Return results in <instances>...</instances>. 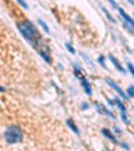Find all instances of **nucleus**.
<instances>
[{"label": "nucleus", "instance_id": "1", "mask_svg": "<svg viewBox=\"0 0 134 151\" xmlns=\"http://www.w3.org/2000/svg\"><path fill=\"white\" fill-rule=\"evenodd\" d=\"M18 28H19L20 33L23 35L34 47H36V39L39 38V32L36 31L35 26H34L31 21H21L18 24Z\"/></svg>", "mask_w": 134, "mask_h": 151}, {"label": "nucleus", "instance_id": "2", "mask_svg": "<svg viewBox=\"0 0 134 151\" xmlns=\"http://www.w3.org/2000/svg\"><path fill=\"white\" fill-rule=\"evenodd\" d=\"M4 138H5V141L8 143H18V142H20L21 139H23V132H21V130L19 129V127L11 126V127L7 129V131L4 134Z\"/></svg>", "mask_w": 134, "mask_h": 151}, {"label": "nucleus", "instance_id": "3", "mask_svg": "<svg viewBox=\"0 0 134 151\" xmlns=\"http://www.w3.org/2000/svg\"><path fill=\"white\" fill-rule=\"evenodd\" d=\"M106 83H107L110 87H113V88H114V90H115V91H117L118 94H119L122 98H124V99H129L127 94H126V92H124V90H121V87H119V86H118L115 82H113L111 79H109V78H107V79H106Z\"/></svg>", "mask_w": 134, "mask_h": 151}, {"label": "nucleus", "instance_id": "4", "mask_svg": "<svg viewBox=\"0 0 134 151\" xmlns=\"http://www.w3.org/2000/svg\"><path fill=\"white\" fill-rule=\"evenodd\" d=\"M39 54L47 63H51V56H50V51L47 48V45H42L40 50H39Z\"/></svg>", "mask_w": 134, "mask_h": 151}, {"label": "nucleus", "instance_id": "5", "mask_svg": "<svg viewBox=\"0 0 134 151\" xmlns=\"http://www.w3.org/2000/svg\"><path fill=\"white\" fill-rule=\"evenodd\" d=\"M118 11H119V15H121V18L124 19V21H125V23H127V24H129V26H130V27L134 30V20H133V19H131V18H130V16H129V15H127V14H126V12H125V11L122 9V8H119Z\"/></svg>", "mask_w": 134, "mask_h": 151}, {"label": "nucleus", "instance_id": "6", "mask_svg": "<svg viewBox=\"0 0 134 151\" xmlns=\"http://www.w3.org/2000/svg\"><path fill=\"white\" fill-rule=\"evenodd\" d=\"M109 57H110L111 63H113V64L115 66V68L118 69V71H119V72H124V74H125V69H124V67L121 66V63L118 62V59H117V57H115V56H113V55H110Z\"/></svg>", "mask_w": 134, "mask_h": 151}, {"label": "nucleus", "instance_id": "7", "mask_svg": "<svg viewBox=\"0 0 134 151\" xmlns=\"http://www.w3.org/2000/svg\"><path fill=\"white\" fill-rule=\"evenodd\" d=\"M81 83H82V86H83V88H85V91H86V94L87 95H91V88H90V84H88V82L85 79V78H82L81 79Z\"/></svg>", "mask_w": 134, "mask_h": 151}, {"label": "nucleus", "instance_id": "8", "mask_svg": "<svg viewBox=\"0 0 134 151\" xmlns=\"http://www.w3.org/2000/svg\"><path fill=\"white\" fill-rule=\"evenodd\" d=\"M102 134H103L106 138H109L110 141H113V142H117V141H115V138H114V135L111 134V132H110L107 129H103V130H102Z\"/></svg>", "mask_w": 134, "mask_h": 151}, {"label": "nucleus", "instance_id": "9", "mask_svg": "<svg viewBox=\"0 0 134 151\" xmlns=\"http://www.w3.org/2000/svg\"><path fill=\"white\" fill-rule=\"evenodd\" d=\"M67 124H69V127H70V129L75 132V134H79V130H78V127L75 126V123L71 120V119H69V120H67Z\"/></svg>", "mask_w": 134, "mask_h": 151}, {"label": "nucleus", "instance_id": "10", "mask_svg": "<svg viewBox=\"0 0 134 151\" xmlns=\"http://www.w3.org/2000/svg\"><path fill=\"white\" fill-rule=\"evenodd\" d=\"M114 102H115V104H117V106L119 107V110H121L122 112H126V107L124 106V104H122V102H121L119 99H115Z\"/></svg>", "mask_w": 134, "mask_h": 151}, {"label": "nucleus", "instance_id": "11", "mask_svg": "<svg viewBox=\"0 0 134 151\" xmlns=\"http://www.w3.org/2000/svg\"><path fill=\"white\" fill-rule=\"evenodd\" d=\"M126 94H127L129 98H134V86H130V87L127 88V92H126Z\"/></svg>", "mask_w": 134, "mask_h": 151}, {"label": "nucleus", "instance_id": "12", "mask_svg": "<svg viewBox=\"0 0 134 151\" xmlns=\"http://www.w3.org/2000/svg\"><path fill=\"white\" fill-rule=\"evenodd\" d=\"M39 24H40V26H42V28H43V30H44V31H46V32H47V33H48V32H50V30H48V27H47V26H46V23H44V21H43V20H42V19H39Z\"/></svg>", "mask_w": 134, "mask_h": 151}, {"label": "nucleus", "instance_id": "13", "mask_svg": "<svg viewBox=\"0 0 134 151\" xmlns=\"http://www.w3.org/2000/svg\"><path fill=\"white\" fill-rule=\"evenodd\" d=\"M102 11H103V12H105V15H106V16L109 18V20H111V21H113V23L115 21V20L113 19V16H111V15H110V12H109V11H107L106 8H103V7H102Z\"/></svg>", "mask_w": 134, "mask_h": 151}, {"label": "nucleus", "instance_id": "14", "mask_svg": "<svg viewBox=\"0 0 134 151\" xmlns=\"http://www.w3.org/2000/svg\"><path fill=\"white\" fill-rule=\"evenodd\" d=\"M66 48H67V50H69V51H70L71 54H74V52H75V50H74V47H72V45H71L70 43H66Z\"/></svg>", "mask_w": 134, "mask_h": 151}, {"label": "nucleus", "instance_id": "15", "mask_svg": "<svg viewBox=\"0 0 134 151\" xmlns=\"http://www.w3.org/2000/svg\"><path fill=\"white\" fill-rule=\"evenodd\" d=\"M98 62H99V64H102V67H103V68H106V64H105V59H103V56H99V57H98Z\"/></svg>", "mask_w": 134, "mask_h": 151}, {"label": "nucleus", "instance_id": "16", "mask_svg": "<svg viewBox=\"0 0 134 151\" xmlns=\"http://www.w3.org/2000/svg\"><path fill=\"white\" fill-rule=\"evenodd\" d=\"M127 68H129V71H130V74L134 76V66L131 64V63H127Z\"/></svg>", "mask_w": 134, "mask_h": 151}, {"label": "nucleus", "instance_id": "17", "mask_svg": "<svg viewBox=\"0 0 134 151\" xmlns=\"http://www.w3.org/2000/svg\"><path fill=\"white\" fill-rule=\"evenodd\" d=\"M121 117H122V120H124L126 124L129 123V119H127V117H126V112H122V115H121Z\"/></svg>", "mask_w": 134, "mask_h": 151}, {"label": "nucleus", "instance_id": "18", "mask_svg": "<svg viewBox=\"0 0 134 151\" xmlns=\"http://www.w3.org/2000/svg\"><path fill=\"white\" fill-rule=\"evenodd\" d=\"M18 3L21 5V7H23V8H26V9H28V5L24 3V0H18Z\"/></svg>", "mask_w": 134, "mask_h": 151}, {"label": "nucleus", "instance_id": "19", "mask_svg": "<svg viewBox=\"0 0 134 151\" xmlns=\"http://www.w3.org/2000/svg\"><path fill=\"white\" fill-rule=\"evenodd\" d=\"M109 2H110V4H111V5H113V7H114L115 9H119V7L117 5V3L114 2V0H109Z\"/></svg>", "mask_w": 134, "mask_h": 151}, {"label": "nucleus", "instance_id": "20", "mask_svg": "<svg viewBox=\"0 0 134 151\" xmlns=\"http://www.w3.org/2000/svg\"><path fill=\"white\" fill-rule=\"evenodd\" d=\"M82 110H87V103H82Z\"/></svg>", "mask_w": 134, "mask_h": 151}, {"label": "nucleus", "instance_id": "21", "mask_svg": "<svg viewBox=\"0 0 134 151\" xmlns=\"http://www.w3.org/2000/svg\"><path fill=\"white\" fill-rule=\"evenodd\" d=\"M107 102H109V104H110V106H114V104H115V102H113V100H110V99H109Z\"/></svg>", "mask_w": 134, "mask_h": 151}, {"label": "nucleus", "instance_id": "22", "mask_svg": "<svg viewBox=\"0 0 134 151\" xmlns=\"http://www.w3.org/2000/svg\"><path fill=\"white\" fill-rule=\"evenodd\" d=\"M121 146H122V147H125V148H129V146H127V144H125V143H121Z\"/></svg>", "mask_w": 134, "mask_h": 151}, {"label": "nucleus", "instance_id": "23", "mask_svg": "<svg viewBox=\"0 0 134 151\" xmlns=\"http://www.w3.org/2000/svg\"><path fill=\"white\" fill-rule=\"evenodd\" d=\"M127 2H129L130 4H133V5H134V0H127Z\"/></svg>", "mask_w": 134, "mask_h": 151}, {"label": "nucleus", "instance_id": "24", "mask_svg": "<svg viewBox=\"0 0 134 151\" xmlns=\"http://www.w3.org/2000/svg\"><path fill=\"white\" fill-rule=\"evenodd\" d=\"M0 91H4V88H2V87H0Z\"/></svg>", "mask_w": 134, "mask_h": 151}]
</instances>
